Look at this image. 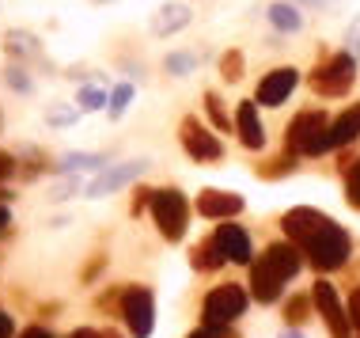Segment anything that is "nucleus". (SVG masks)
<instances>
[{
	"mask_svg": "<svg viewBox=\"0 0 360 338\" xmlns=\"http://www.w3.org/2000/svg\"><path fill=\"white\" fill-rule=\"evenodd\" d=\"M296 274H300V251L292 244H274V247H266V255H258L250 263V293L262 304H274L281 296V289Z\"/></svg>",
	"mask_w": 360,
	"mask_h": 338,
	"instance_id": "obj_1",
	"label": "nucleus"
},
{
	"mask_svg": "<svg viewBox=\"0 0 360 338\" xmlns=\"http://www.w3.org/2000/svg\"><path fill=\"white\" fill-rule=\"evenodd\" d=\"M307 255V263L315 270H338L349 263V255H353V244H349V232L338 228L334 220L330 225H323L315 232V236L307 239V244H300Z\"/></svg>",
	"mask_w": 360,
	"mask_h": 338,
	"instance_id": "obj_2",
	"label": "nucleus"
},
{
	"mask_svg": "<svg viewBox=\"0 0 360 338\" xmlns=\"http://www.w3.org/2000/svg\"><path fill=\"white\" fill-rule=\"evenodd\" d=\"M330 149V118L323 111H304L288 125V152L292 156H319Z\"/></svg>",
	"mask_w": 360,
	"mask_h": 338,
	"instance_id": "obj_3",
	"label": "nucleus"
},
{
	"mask_svg": "<svg viewBox=\"0 0 360 338\" xmlns=\"http://www.w3.org/2000/svg\"><path fill=\"white\" fill-rule=\"evenodd\" d=\"M148 206H152V220H155V228L163 232V239L179 244V239L186 236V225H190V206H186V198H182L174 187H167V190H152V194H148Z\"/></svg>",
	"mask_w": 360,
	"mask_h": 338,
	"instance_id": "obj_4",
	"label": "nucleus"
},
{
	"mask_svg": "<svg viewBox=\"0 0 360 338\" xmlns=\"http://www.w3.org/2000/svg\"><path fill=\"white\" fill-rule=\"evenodd\" d=\"M356 80V57L353 54H334L330 61H323L315 73H311V88L319 95H326V99H338V95H345L353 88Z\"/></svg>",
	"mask_w": 360,
	"mask_h": 338,
	"instance_id": "obj_5",
	"label": "nucleus"
},
{
	"mask_svg": "<svg viewBox=\"0 0 360 338\" xmlns=\"http://www.w3.org/2000/svg\"><path fill=\"white\" fill-rule=\"evenodd\" d=\"M243 312H247V289L243 285H217L205 296V308H201V315H205L209 327H228L231 320H239Z\"/></svg>",
	"mask_w": 360,
	"mask_h": 338,
	"instance_id": "obj_6",
	"label": "nucleus"
},
{
	"mask_svg": "<svg viewBox=\"0 0 360 338\" xmlns=\"http://www.w3.org/2000/svg\"><path fill=\"white\" fill-rule=\"evenodd\" d=\"M122 315H125V327H129L137 338H148L152 327H155V301L144 285H133L122 293Z\"/></svg>",
	"mask_w": 360,
	"mask_h": 338,
	"instance_id": "obj_7",
	"label": "nucleus"
},
{
	"mask_svg": "<svg viewBox=\"0 0 360 338\" xmlns=\"http://www.w3.org/2000/svg\"><path fill=\"white\" fill-rule=\"evenodd\" d=\"M179 141H182V149L190 152L198 163H217L220 156H224V144H220V137L212 130H205L198 118H182V125H179Z\"/></svg>",
	"mask_w": 360,
	"mask_h": 338,
	"instance_id": "obj_8",
	"label": "nucleus"
},
{
	"mask_svg": "<svg viewBox=\"0 0 360 338\" xmlns=\"http://www.w3.org/2000/svg\"><path fill=\"white\" fill-rule=\"evenodd\" d=\"M315 308H319V315L326 320L330 327V334L334 338H349L353 334V320H349V308L342 304V296H338V289L330 285V282H315Z\"/></svg>",
	"mask_w": 360,
	"mask_h": 338,
	"instance_id": "obj_9",
	"label": "nucleus"
},
{
	"mask_svg": "<svg viewBox=\"0 0 360 338\" xmlns=\"http://www.w3.org/2000/svg\"><path fill=\"white\" fill-rule=\"evenodd\" d=\"M144 168H148V160H129V163H114V168L99 171V175L91 179V187H87V198H106V194H114V190L129 187L137 175H144Z\"/></svg>",
	"mask_w": 360,
	"mask_h": 338,
	"instance_id": "obj_10",
	"label": "nucleus"
},
{
	"mask_svg": "<svg viewBox=\"0 0 360 338\" xmlns=\"http://www.w3.org/2000/svg\"><path fill=\"white\" fill-rule=\"evenodd\" d=\"M296 84H300V73L296 69H288V65H285V69H274L266 80L258 84L255 103H258V107H281V103L296 92Z\"/></svg>",
	"mask_w": 360,
	"mask_h": 338,
	"instance_id": "obj_11",
	"label": "nucleus"
},
{
	"mask_svg": "<svg viewBox=\"0 0 360 338\" xmlns=\"http://www.w3.org/2000/svg\"><path fill=\"white\" fill-rule=\"evenodd\" d=\"M323 225H330V217H323L319 209H307V206L288 209L285 220H281V228H285V236L292 239V244H307V239L315 236Z\"/></svg>",
	"mask_w": 360,
	"mask_h": 338,
	"instance_id": "obj_12",
	"label": "nucleus"
},
{
	"mask_svg": "<svg viewBox=\"0 0 360 338\" xmlns=\"http://www.w3.org/2000/svg\"><path fill=\"white\" fill-rule=\"evenodd\" d=\"M236 133L243 141V149L258 152L266 144V130H262V118H258V103L255 99H243L239 103V114H236Z\"/></svg>",
	"mask_w": 360,
	"mask_h": 338,
	"instance_id": "obj_13",
	"label": "nucleus"
},
{
	"mask_svg": "<svg viewBox=\"0 0 360 338\" xmlns=\"http://www.w3.org/2000/svg\"><path fill=\"white\" fill-rule=\"evenodd\" d=\"M217 244H220V251H224V258H228V263H239V266L255 263L247 228H239V225H220V228H217Z\"/></svg>",
	"mask_w": 360,
	"mask_h": 338,
	"instance_id": "obj_14",
	"label": "nucleus"
},
{
	"mask_svg": "<svg viewBox=\"0 0 360 338\" xmlns=\"http://www.w3.org/2000/svg\"><path fill=\"white\" fill-rule=\"evenodd\" d=\"M198 209H201V217H209V220L239 217L243 213V198L239 194H228V190H205V194L198 198Z\"/></svg>",
	"mask_w": 360,
	"mask_h": 338,
	"instance_id": "obj_15",
	"label": "nucleus"
},
{
	"mask_svg": "<svg viewBox=\"0 0 360 338\" xmlns=\"http://www.w3.org/2000/svg\"><path fill=\"white\" fill-rule=\"evenodd\" d=\"M190 23V4H179V0H171V4H163L160 12H155L152 19V31L160 38H167L174 31H182V27Z\"/></svg>",
	"mask_w": 360,
	"mask_h": 338,
	"instance_id": "obj_16",
	"label": "nucleus"
},
{
	"mask_svg": "<svg viewBox=\"0 0 360 338\" xmlns=\"http://www.w3.org/2000/svg\"><path fill=\"white\" fill-rule=\"evenodd\" d=\"M360 137V103L349 107L338 122H330V149H342V144H353Z\"/></svg>",
	"mask_w": 360,
	"mask_h": 338,
	"instance_id": "obj_17",
	"label": "nucleus"
},
{
	"mask_svg": "<svg viewBox=\"0 0 360 338\" xmlns=\"http://www.w3.org/2000/svg\"><path fill=\"white\" fill-rule=\"evenodd\" d=\"M269 23L285 35H296L300 27H304V15H300L296 4H269Z\"/></svg>",
	"mask_w": 360,
	"mask_h": 338,
	"instance_id": "obj_18",
	"label": "nucleus"
},
{
	"mask_svg": "<svg viewBox=\"0 0 360 338\" xmlns=\"http://www.w3.org/2000/svg\"><path fill=\"white\" fill-rule=\"evenodd\" d=\"M106 156H91V152H69V156L61 160L65 171H91V168H103Z\"/></svg>",
	"mask_w": 360,
	"mask_h": 338,
	"instance_id": "obj_19",
	"label": "nucleus"
},
{
	"mask_svg": "<svg viewBox=\"0 0 360 338\" xmlns=\"http://www.w3.org/2000/svg\"><path fill=\"white\" fill-rule=\"evenodd\" d=\"M201 270H209V266H220L224 263V251H220V244H217V236H209L205 244L198 247V258H193Z\"/></svg>",
	"mask_w": 360,
	"mask_h": 338,
	"instance_id": "obj_20",
	"label": "nucleus"
},
{
	"mask_svg": "<svg viewBox=\"0 0 360 338\" xmlns=\"http://www.w3.org/2000/svg\"><path fill=\"white\" fill-rule=\"evenodd\" d=\"M129 103H133V84H118V88L110 92V103H106V111H110V118H122Z\"/></svg>",
	"mask_w": 360,
	"mask_h": 338,
	"instance_id": "obj_21",
	"label": "nucleus"
},
{
	"mask_svg": "<svg viewBox=\"0 0 360 338\" xmlns=\"http://www.w3.org/2000/svg\"><path fill=\"white\" fill-rule=\"evenodd\" d=\"M220 73H224V80H239L243 76V54L239 50H228L220 57Z\"/></svg>",
	"mask_w": 360,
	"mask_h": 338,
	"instance_id": "obj_22",
	"label": "nucleus"
},
{
	"mask_svg": "<svg viewBox=\"0 0 360 338\" xmlns=\"http://www.w3.org/2000/svg\"><path fill=\"white\" fill-rule=\"evenodd\" d=\"M163 65H167V73H171V76H186V73H193L198 57H193V54H171Z\"/></svg>",
	"mask_w": 360,
	"mask_h": 338,
	"instance_id": "obj_23",
	"label": "nucleus"
},
{
	"mask_svg": "<svg viewBox=\"0 0 360 338\" xmlns=\"http://www.w3.org/2000/svg\"><path fill=\"white\" fill-rule=\"evenodd\" d=\"M76 103H80V111H103L110 99H106L99 88H91V84H87V88H80V99H76Z\"/></svg>",
	"mask_w": 360,
	"mask_h": 338,
	"instance_id": "obj_24",
	"label": "nucleus"
},
{
	"mask_svg": "<svg viewBox=\"0 0 360 338\" xmlns=\"http://www.w3.org/2000/svg\"><path fill=\"white\" fill-rule=\"evenodd\" d=\"M205 111H209V118H212V125H217V130H231L228 114H224L220 99H217V92H209V95H205Z\"/></svg>",
	"mask_w": 360,
	"mask_h": 338,
	"instance_id": "obj_25",
	"label": "nucleus"
},
{
	"mask_svg": "<svg viewBox=\"0 0 360 338\" xmlns=\"http://www.w3.org/2000/svg\"><path fill=\"white\" fill-rule=\"evenodd\" d=\"M345 194H349V206L360 209V160L349 168V175H345Z\"/></svg>",
	"mask_w": 360,
	"mask_h": 338,
	"instance_id": "obj_26",
	"label": "nucleus"
},
{
	"mask_svg": "<svg viewBox=\"0 0 360 338\" xmlns=\"http://www.w3.org/2000/svg\"><path fill=\"white\" fill-rule=\"evenodd\" d=\"M8 50H12V54H38V46H34L31 35L12 31V35H8Z\"/></svg>",
	"mask_w": 360,
	"mask_h": 338,
	"instance_id": "obj_27",
	"label": "nucleus"
},
{
	"mask_svg": "<svg viewBox=\"0 0 360 338\" xmlns=\"http://www.w3.org/2000/svg\"><path fill=\"white\" fill-rule=\"evenodd\" d=\"M285 315L292 323H300V320H307V296H292L288 308H285Z\"/></svg>",
	"mask_w": 360,
	"mask_h": 338,
	"instance_id": "obj_28",
	"label": "nucleus"
},
{
	"mask_svg": "<svg viewBox=\"0 0 360 338\" xmlns=\"http://www.w3.org/2000/svg\"><path fill=\"white\" fill-rule=\"evenodd\" d=\"M46 122H50V125H72L76 122V111H69V107L50 111V114H46Z\"/></svg>",
	"mask_w": 360,
	"mask_h": 338,
	"instance_id": "obj_29",
	"label": "nucleus"
},
{
	"mask_svg": "<svg viewBox=\"0 0 360 338\" xmlns=\"http://www.w3.org/2000/svg\"><path fill=\"white\" fill-rule=\"evenodd\" d=\"M8 84H12L15 92H31V80L23 76V69H8Z\"/></svg>",
	"mask_w": 360,
	"mask_h": 338,
	"instance_id": "obj_30",
	"label": "nucleus"
},
{
	"mask_svg": "<svg viewBox=\"0 0 360 338\" xmlns=\"http://www.w3.org/2000/svg\"><path fill=\"white\" fill-rule=\"evenodd\" d=\"M349 54H360V15L353 19V27H349Z\"/></svg>",
	"mask_w": 360,
	"mask_h": 338,
	"instance_id": "obj_31",
	"label": "nucleus"
},
{
	"mask_svg": "<svg viewBox=\"0 0 360 338\" xmlns=\"http://www.w3.org/2000/svg\"><path fill=\"white\" fill-rule=\"evenodd\" d=\"M349 320H353V327H360V289L349 296Z\"/></svg>",
	"mask_w": 360,
	"mask_h": 338,
	"instance_id": "obj_32",
	"label": "nucleus"
},
{
	"mask_svg": "<svg viewBox=\"0 0 360 338\" xmlns=\"http://www.w3.org/2000/svg\"><path fill=\"white\" fill-rule=\"evenodd\" d=\"M12 171H15V160L8 156V152H0V179H8Z\"/></svg>",
	"mask_w": 360,
	"mask_h": 338,
	"instance_id": "obj_33",
	"label": "nucleus"
},
{
	"mask_svg": "<svg viewBox=\"0 0 360 338\" xmlns=\"http://www.w3.org/2000/svg\"><path fill=\"white\" fill-rule=\"evenodd\" d=\"M72 187H76L72 179H69V182H61V187H53V198H69V194H72Z\"/></svg>",
	"mask_w": 360,
	"mask_h": 338,
	"instance_id": "obj_34",
	"label": "nucleus"
},
{
	"mask_svg": "<svg viewBox=\"0 0 360 338\" xmlns=\"http://www.w3.org/2000/svg\"><path fill=\"white\" fill-rule=\"evenodd\" d=\"M0 338H12V320L4 312H0Z\"/></svg>",
	"mask_w": 360,
	"mask_h": 338,
	"instance_id": "obj_35",
	"label": "nucleus"
},
{
	"mask_svg": "<svg viewBox=\"0 0 360 338\" xmlns=\"http://www.w3.org/2000/svg\"><path fill=\"white\" fill-rule=\"evenodd\" d=\"M19 338H53L50 331H42V327H31V331H23Z\"/></svg>",
	"mask_w": 360,
	"mask_h": 338,
	"instance_id": "obj_36",
	"label": "nucleus"
},
{
	"mask_svg": "<svg viewBox=\"0 0 360 338\" xmlns=\"http://www.w3.org/2000/svg\"><path fill=\"white\" fill-rule=\"evenodd\" d=\"M190 338H220V327H217V331H212V327H205V331H193Z\"/></svg>",
	"mask_w": 360,
	"mask_h": 338,
	"instance_id": "obj_37",
	"label": "nucleus"
},
{
	"mask_svg": "<svg viewBox=\"0 0 360 338\" xmlns=\"http://www.w3.org/2000/svg\"><path fill=\"white\" fill-rule=\"evenodd\" d=\"M8 220H12V217H8V209H4V206H0V232H4V228H8Z\"/></svg>",
	"mask_w": 360,
	"mask_h": 338,
	"instance_id": "obj_38",
	"label": "nucleus"
},
{
	"mask_svg": "<svg viewBox=\"0 0 360 338\" xmlns=\"http://www.w3.org/2000/svg\"><path fill=\"white\" fill-rule=\"evenodd\" d=\"M72 338H103V334H95V331H87V327H84V331H76Z\"/></svg>",
	"mask_w": 360,
	"mask_h": 338,
	"instance_id": "obj_39",
	"label": "nucleus"
},
{
	"mask_svg": "<svg viewBox=\"0 0 360 338\" xmlns=\"http://www.w3.org/2000/svg\"><path fill=\"white\" fill-rule=\"evenodd\" d=\"M281 338H304V334H300V331H288V334H281Z\"/></svg>",
	"mask_w": 360,
	"mask_h": 338,
	"instance_id": "obj_40",
	"label": "nucleus"
}]
</instances>
